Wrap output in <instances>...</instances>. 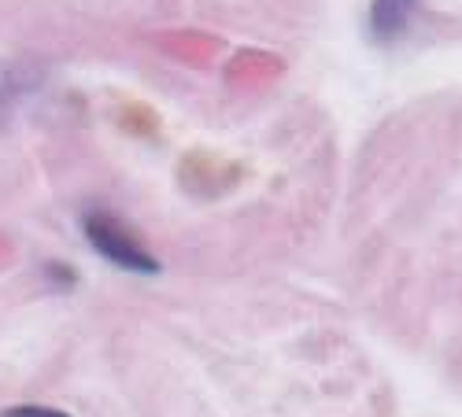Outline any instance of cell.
I'll return each instance as SVG.
<instances>
[{"label": "cell", "instance_id": "1", "mask_svg": "<svg viewBox=\"0 0 462 417\" xmlns=\"http://www.w3.org/2000/svg\"><path fill=\"white\" fill-rule=\"evenodd\" d=\"M82 233L111 262V267H119L126 274H137V277H156L160 274V262L144 251V244L115 214H107V211L82 214Z\"/></svg>", "mask_w": 462, "mask_h": 417}, {"label": "cell", "instance_id": "2", "mask_svg": "<svg viewBox=\"0 0 462 417\" xmlns=\"http://www.w3.org/2000/svg\"><path fill=\"white\" fill-rule=\"evenodd\" d=\"M42 86H45L42 67L0 59V119H8L12 111L26 107V100L42 93Z\"/></svg>", "mask_w": 462, "mask_h": 417}, {"label": "cell", "instance_id": "3", "mask_svg": "<svg viewBox=\"0 0 462 417\" xmlns=\"http://www.w3.org/2000/svg\"><path fill=\"white\" fill-rule=\"evenodd\" d=\"M414 12H418V0H374L370 15H366L370 41H377V45L403 41L414 23Z\"/></svg>", "mask_w": 462, "mask_h": 417}, {"label": "cell", "instance_id": "4", "mask_svg": "<svg viewBox=\"0 0 462 417\" xmlns=\"http://www.w3.org/2000/svg\"><path fill=\"white\" fill-rule=\"evenodd\" d=\"M0 417H70V413H63V410H56V406H12V410H5Z\"/></svg>", "mask_w": 462, "mask_h": 417}]
</instances>
